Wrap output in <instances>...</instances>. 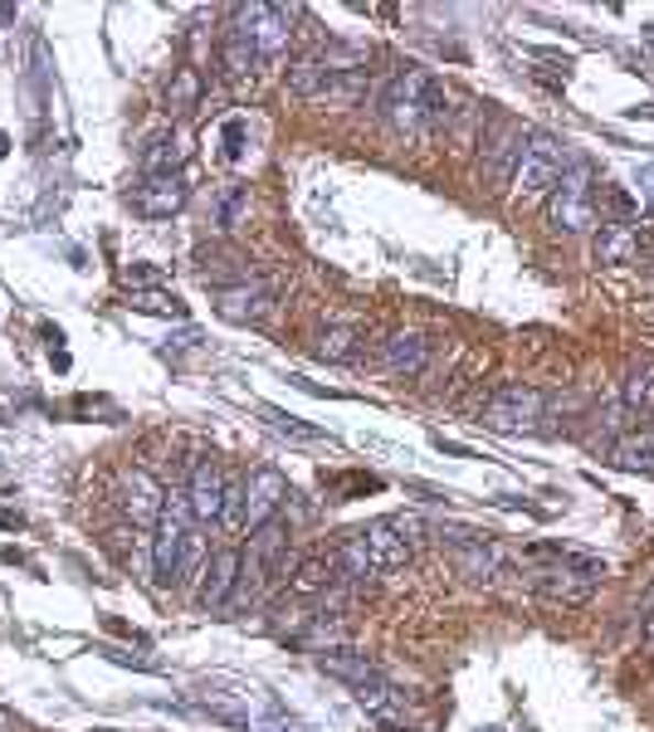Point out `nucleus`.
I'll return each mask as SVG.
<instances>
[{"label": "nucleus", "instance_id": "obj_1", "mask_svg": "<svg viewBox=\"0 0 654 732\" xmlns=\"http://www.w3.org/2000/svg\"><path fill=\"white\" fill-rule=\"evenodd\" d=\"M381 112H386L391 128L411 132V138L445 128V122H449L445 84H439L435 74H425V69H405V74H396L386 84V94H381Z\"/></svg>", "mask_w": 654, "mask_h": 732}, {"label": "nucleus", "instance_id": "obj_2", "mask_svg": "<svg viewBox=\"0 0 654 732\" xmlns=\"http://www.w3.org/2000/svg\"><path fill=\"white\" fill-rule=\"evenodd\" d=\"M547 557H557V567H537L533 591L547 596V601H557V605L591 601L596 586H601V577H606V561L581 557V551H562V547H547Z\"/></svg>", "mask_w": 654, "mask_h": 732}, {"label": "nucleus", "instance_id": "obj_3", "mask_svg": "<svg viewBox=\"0 0 654 732\" xmlns=\"http://www.w3.org/2000/svg\"><path fill=\"white\" fill-rule=\"evenodd\" d=\"M152 527H156V533H152V571H156V581H162V586L186 581V547H190V537H196V517H190L186 493H172L162 517H156Z\"/></svg>", "mask_w": 654, "mask_h": 732}, {"label": "nucleus", "instance_id": "obj_4", "mask_svg": "<svg viewBox=\"0 0 654 732\" xmlns=\"http://www.w3.org/2000/svg\"><path fill=\"white\" fill-rule=\"evenodd\" d=\"M571 172V156L567 146L557 138H547V132H533L523 146V162H517V176H513V190L517 200H537L547 196L552 186H562V176Z\"/></svg>", "mask_w": 654, "mask_h": 732}, {"label": "nucleus", "instance_id": "obj_5", "mask_svg": "<svg viewBox=\"0 0 654 732\" xmlns=\"http://www.w3.org/2000/svg\"><path fill=\"white\" fill-rule=\"evenodd\" d=\"M288 20H293V10H284V6H240L235 10V35L250 44L259 64H274L288 54V40H293Z\"/></svg>", "mask_w": 654, "mask_h": 732}, {"label": "nucleus", "instance_id": "obj_6", "mask_svg": "<svg viewBox=\"0 0 654 732\" xmlns=\"http://www.w3.org/2000/svg\"><path fill=\"white\" fill-rule=\"evenodd\" d=\"M552 230L557 234H586L596 225V176L591 166H571L557 186V200L547 210Z\"/></svg>", "mask_w": 654, "mask_h": 732}, {"label": "nucleus", "instance_id": "obj_7", "mask_svg": "<svg viewBox=\"0 0 654 732\" xmlns=\"http://www.w3.org/2000/svg\"><path fill=\"white\" fill-rule=\"evenodd\" d=\"M543 420V396L533 386H503L499 396L483 405V430H499V435H527L537 430Z\"/></svg>", "mask_w": 654, "mask_h": 732}, {"label": "nucleus", "instance_id": "obj_8", "mask_svg": "<svg viewBox=\"0 0 654 732\" xmlns=\"http://www.w3.org/2000/svg\"><path fill=\"white\" fill-rule=\"evenodd\" d=\"M288 499H293V489L279 469H250V474H244V527L254 533L259 523L279 517Z\"/></svg>", "mask_w": 654, "mask_h": 732}, {"label": "nucleus", "instance_id": "obj_9", "mask_svg": "<svg viewBox=\"0 0 654 732\" xmlns=\"http://www.w3.org/2000/svg\"><path fill=\"white\" fill-rule=\"evenodd\" d=\"M216 308H220V318H230V323H259L274 308V284H269V278H240V284L220 288Z\"/></svg>", "mask_w": 654, "mask_h": 732}, {"label": "nucleus", "instance_id": "obj_10", "mask_svg": "<svg viewBox=\"0 0 654 732\" xmlns=\"http://www.w3.org/2000/svg\"><path fill=\"white\" fill-rule=\"evenodd\" d=\"M225 474L210 459H200L196 469H190V483H186V503H190V517L196 523H220L225 517Z\"/></svg>", "mask_w": 654, "mask_h": 732}, {"label": "nucleus", "instance_id": "obj_11", "mask_svg": "<svg viewBox=\"0 0 654 732\" xmlns=\"http://www.w3.org/2000/svg\"><path fill=\"white\" fill-rule=\"evenodd\" d=\"M132 210L146 220H166V216H176V210L186 206V186H182V176H142L138 186H132Z\"/></svg>", "mask_w": 654, "mask_h": 732}, {"label": "nucleus", "instance_id": "obj_12", "mask_svg": "<svg viewBox=\"0 0 654 732\" xmlns=\"http://www.w3.org/2000/svg\"><path fill=\"white\" fill-rule=\"evenodd\" d=\"M523 146H527V132L523 128H499L483 146V182L489 186H503L517 176V162H523Z\"/></svg>", "mask_w": 654, "mask_h": 732}, {"label": "nucleus", "instance_id": "obj_13", "mask_svg": "<svg viewBox=\"0 0 654 732\" xmlns=\"http://www.w3.org/2000/svg\"><path fill=\"white\" fill-rule=\"evenodd\" d=\"M362 537H367V551H371V561H377V571H401L405 561H411V537L401 533L396 517H377V523H367Z\"/></svg>", "mask_w": 654, "mask_h": 732}, {"label": "nucleus", "instance_id": "obj_14", "mask_svg": "<svg viewBox=\"0 0 654 732\" xmlns=\"http://www.w3.org/2000/svg\"><path fill=\"white\" fill-rule=\"evenodd\" d=\"M122 509H128L132 523H156L166 509V489L146 469H128L122 474Z\"/></svg>", "mask_w": 654, "mask_h": 732}, {"label": "nucleus", "instance_id": "obj_15", "mask_svg": "<svg viewBox=\"0 0 654 732\" xmlns=\"http://www.w3.org/2000/svg\"><path fill=\"white\" fill-rule=\"evenodd\" d=\"M357 703L367 708L377 723H386V728H401L405 723V693L396 689V684L386 679V674H371L367 684H357Z\"/></svg>", "mask_w": 654, "mask_h": 732}, {"label": "nucleus", "instance_id": "obj_16", "mask_svg": "<svg viewBox=\"0 0 654 732\" xmlns=\"http://www.w3.org/2000/svg\"><path fill=\"white\" fill-rule=\"evenodd\" d=\"M235 581H240V551L225 547V551L210 557V567H206V581H200V605H206V611H225L230 596H235Z\"/></svg>", "mask_w": 654, "mask_h": 732}, {"label": "nucleus", "instance_id": "obj_17", "mask_svg": "<svg viewBox=\"0 0 654 732\" xmlns=\"http://www.w3.org/2000/svg\"><path fill=\"white\" fill-rule=\"evenodd\" d=\"M425 362H430V342H425L421 332H396L381 342V367H386L391 376H421Z\"/></svg>", "mask_w": 654, "mask_h": 732}, {"label": "nucleus", "instance_id": "obj_18", "mask_svg": "<svg viewBox=\"0 0 654 732\" xmlns=\"http://www.w3.org/2000/svg\"><path fill=\"white\" fill-rule=\"evenodd\" d=\"M620 401H625L630 415H654V357L650 352L630 357L625 381H620Z\"/></svg>", "mask_w": 654, "mask_h": 732}, {"label": "nucleus", "instance_id": "obj_19", "mask_svg": "<svg viewBox=\"0 0 654 732\" xmlns=\"http://www.w3.org/2000/svg\"><path fill=\"white\" fill-rule=\"evenodd\" d=\"M455 567H459V577H469V581H489V577H499V567H503V547L483 543V537L455 543Z\"/></svg>", "mask_w": 654, "mask_h": 732}, {"label": "nucleus", "instance_id": "obj_20", "mask_svg": "<svg viewBox=\"0 0 654 732\" xmlns=\"http://www.w3.org/2000/svg\"><path fill=\"white\" fill-rule=\"evenodd\" d=\"M318 669H323V674H333V679H342L347 689H357V684H367L371 674H381L367 655H357V649H347V645H327V649H318Z\"/></svg>", "mask_w": 654, "mask_h": 732}, {"label": "nucleus", "instance_id": "obj_21", "mask_svg": "<svg viewBox=\"0 0 654 732\" xmlns=\"http://www.w3.org/2000/svg\"><path fill=\"white\" fill-rule=\"evenodd\" d=\"M333 567H337V577H342L347 586H362V581L377 577V561H371V551H367V537L362 533L342 537V543L333 547Z\"/></svg>", "mask_w": 654, "mask_h": 732}, {"label": "nucleus", "instance_id": "obj_22", "mask_svg": "<svg viewBox=\"0 0 654 732\" xmlns=\"http://www.w3.org/2000/svg\"><path fill=\"white\" fill-rule=\"evenodd\" d=\"M640 250H645V240H640L635 225H601V234H596V259L601 264H630Z\"/></svg>", "mask_w": 654, "mask_h": 732}, {"label": "nucleus", "instance_id": "obj_23", "mask_svg": "<svg viewBox=\"0 0 654 732\" xmlns=\"http://www.w3.org/2000/svg\"><path fill=\"white\" fill-rule=\"evenodd\" d=\"M362 94H367V74L362 69H333V64H327V78H323V88H318V98H313V103L352 108Z\"/></svg>", "mask_w": 654, "mask_h": 732}, {"label": "nucleus", "instance_id": "obj_24", "mask_svg": "<svg viewBox=\"0 0 654 732\" xmlns=\"http://www.w3.org/2000/svg\"><path fill=\"white\" fill-rule=\"evenodd\" d=\"M176 166H182V142L166 138V132H156L142 152V172L146 176H176Z\"/></svg>", "mask_w": 654, "mask_h": 732}, {"label": "nucleus", "instance_id": "obj_25", "mask_svg": "<svg viewBox=\"0 0 654 732\" xmlns=\"http://www.w3.org/2000/svg\"><path fill=\"white\" fill-rule=\"evenodd\" d=\"M611 459H615L620 469H645V474H654V439H650V435H625V439H615Z\"/></svg>", "mask_w": 654, "mask_h": 732}, {"label": "nucleus", "instance_id": "obj_26", "mask_svg": "<svg viewBox=\"0 0 654 732\" xmlns=\"http://www.w3.org/2000/svg\"><path fill=\"white\" fill-rule=\"evenodd\" d=\"M128 308H138V313H162V318H186V303L176 298V293H166V288H142V293H132Z\"/></svg>", "mask_w": 654, "mask_h": 732}, {"label": "nucleus", "instance_id": "obj_27", "mask_svg": "<svg viewBox=\"0 0 654 732\" xmlns=\"http://www.w3.org/2000/svg\"><path fill=\"white\" fill-rule=\"evenodd\" d=\"M259 415H264L269 425H274L279 435H288V439H303V445H313V439H323L318 425H308V420H298V415H288V411H279V405H259Z\"/></svg>", "mask_w": 654, "mask_h": 732}, {"label": "nucleus", "instance_id": "obj_28", "mask_svg": "<svg viewBox=\"0 0 654 732\" xmlns=\"http://www.w3.org/2000/svg\"><path fill=\"white\" fill-rule=\"evenodd\" d=\"M250 210V186H240V182H230V186H220V200H216V220L230 230V225H240V216Z\"/></svg>", "mask_w": 654, "mask_h": 732}, {"label": "nucleus", "instance_id": "obj_29", "mask_svg": "<svg viewBox=\"0 0 654 732\" xmlns=\"http://www.w3.org/2000/svg\"><path fill=\"white\" fill-rule=\"evenodd\" d=\"M318 357H323V362H352V357H357V332L352 328H327L318 337Z\"/></svg>", "mask_w": 654, "mask_h": 732}, {"label": "nucleus", "instance_id": "obj_30", "mask_svg": "<svg viewBox=\"0 0 654 732\" xmlns=\"http://www.w3.org/2000/svg\"><path fill=\"white\" fill-rule=\"evenodd\" d=\"M333 577H337L333 557H308V561H298V577H293V586H298V591H323Z\"/></svg>", "mask_w": 654, "mask_h": 732}, {"label": "nucleus", "instance_id": "obj_31", "mask_svg": "<svg viewBox=\"0 0 654 732\" xmlns=\"http://www.w3.org/2000/svg\"><path fill=\"white\" fill-rule=\"evenodd\" d=\"M220 59H225V74H230V78H244V74H254V50H250V44H244L240 35H235V30H230V40H225V54H220Z\"/></svg>", "mask_w": 654, "mask_h": 732}, {"label": "nucleus", "instance_id": "obj_32", "mask_svg": "<svg viewBox=\"0 0 654 732\" xmlns=\"http://www.w3.org/2000/svg\"><path fill=\"white\" fill-rule=\"evenodd\" d=\"M220 138H225V152H230V156H244V138H250V132H244V118H230V122H225Z\"/></svg>", "mask_w": 654, "mask_h": 732}, {"label": "nucleus", "instance_id": "obj_33", "mask_svg": "<svg viewBox=\"0 0 654 732\" xmlns=\"http://www.w3.org/2000/svg\"><path fill=\"white\" fill-rule=\"evenodd\" d=\"M190 98H196V74L182 69V74H176V84H172V108H186Z\"/></svg>", "mask_w": 654, "mask_h": 732}, {"label": "nucleus", "instance_id": "obj_34", "mask_svg": "<svg viewBox=\"0 0 654 732\" xmlns=\"http://www.w3.org/2000/svg\"><path fill=\"white\" fill-rule=\"evenodd\" d=\"M635 186H640V200H645V206L654 210V162H645L635 172Z\"/></svg>", "mask_w": 654, "mask_h": 732}, {"label": "nucleus", "instance_id": "obj_35", "mask_svg": "<svg viewBox=\"0 0 654 732\" xmlns=\"http://www.w3.org/2000/svg\"><path fill=\"white\" fill-rule=\"evenodd\" d=\"M10 728H15V718H10L6 708H0V732H10Z\"/></svg>", "mask_w": 654, "mask_h": 732}, {"label": "nucleus", "instance_id": "obj_36", "mask_svg": "<svg viewBox=\"0 0 654 732\" xmlns=\"http://www.w3.org/2000/svg\"><path fill=\"white\" fill-rule=\"evenodd\" d=\"M284 732H318V728H308V723H284Z\"/></svg>", "mask_w": 654, "mask_h": 732}, {"label": "nucleus", "instance_id": "obj_37", "mask_svg": "<svg viewBox=\"0 0 654 732\" xmlns=\"http://www.w3.org/2000/svg\"><path fill=\"white\" fill-rule=\"evenodd\" d=\"M645 640H650V649H654V621H650V630H645Z\"/></svg>", "mask_w": 654, "mask_h": 732}, {"label": "nucleus", "instance_id": "obj_38", "mask_svg": "<svg viewBox=\"0 0 654 732\" xmlns=\"http://www.w3.org/2000/svg\"><path fill=\"white\" fill-rule=\"evenodd\" d=\"M0 156H6V138H0Z\"/></svg>", "mask_w": 654, "mask_h": 732}, {"label": "nucleus", "instance_id": "obj_39", "mask_svg": "<svg viewBox=\"0 0 654 732\" xmlns=\"http://www.w3.org/2000/svg\"><path fill=\"white\" fill-rule=\"evenodd\" d=\"M650 439H654V435H650Z\"/></svg>", "mask_w": 654, "mask_h": 732}]
</instances>
